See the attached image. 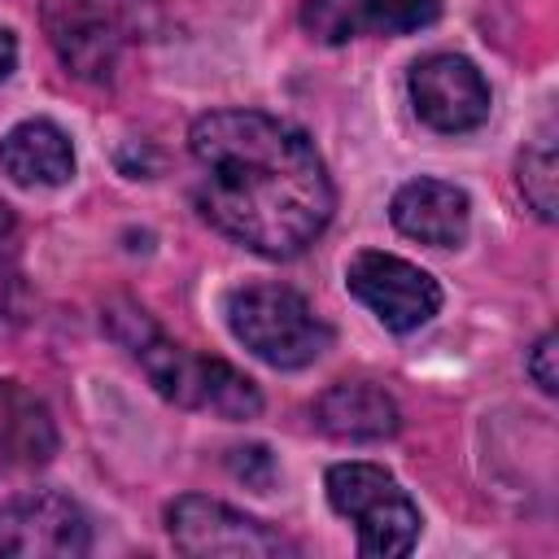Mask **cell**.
<instances>
[{"label":"cell","instance_id":"cell-13","mask_svg":"<svg viewBox=\"0 0 559 559\" xmlns=\"http://www.w3.org/2000/svg\"><path fill=\"white\" fill-rule=\"evenodd\" d=\"M0 170L17 188H61L74 179V144L48 118H26L0 140Z\"/></svg>","mask_w":559,"mask_h":559},{"label":"cell","instance_id":"cell-16","mask_svg":"<svg viewBox=\"0 0 559 559\" xmlns=\"http://www.w3.org/2000/svg\"><path fill=\"white\" fill-rule=\"evenodd\" d=\"M227 467H231V476L236 480H245V485H253V489H266L271 480H275V454L266 450V445H236L231 454H227Z\"/></svg>","mask_w":559,"mask_h":559},{"label":"cell","instance_id":"cell-4","mask_svg":"<svg viewBox=\"0 0 559 559\" xmlns=\"http://www.w3.org/2000/svg\"><path fill=\"white\" fill-rule=\"evenodd\" d=\"M328 502L341 520L354 524L358 533V550L371 559H397L419 542V507L411 502V493L397 485L393 472H384L380 463H332L323 476Z\"/></svg>","mask_w":559,"mask_h":559},{"label":"cell","instance_id":"cell-6","mask_svg":"<svg viewBox=\"0 0 559 559\" xmlns=\"http://www.w3.org/2000/svg\"><path fill=\"white\" fill-rule=\"evenodd\" d=\"M48 44L79 79H109L135 35L131 0H44Z\"/></svg>","mask_w":559,"mask_h":559},{"label":"cell","instance_id":"cell-14","mask_svg":"<svg viewBox=\"0 0 559 559\" xmlns=\"http://www.w3.org/2000/svg\"><path fill=\"white\" fill-rule=\"evenodd\" d=\"M314 424L336 441H389L402 428L397 402L371 380H341L319 393Z\"/></svg>","mask_w":559,"mask_h":559},{"label":"cell","instance_id":"cell-1","mask_svg":"<svg viewBox=\"0 0 559 559\" xmlns=\"http://www.w3.org/2000/svg\"><path fill=\"white\" fill-rule=\"evenodd\" d=\"M197 210L262 258H293L328 227L336 192L314 140L262 109H214L188 131Z\"/></svg>","mask_w":559,"mask_h":559},{"label":"cell","instance_id":"cell-9","mask_svg":"<svg viewBox=\"0 0 559 559\" xmlns=\"http://www.w3.org/2000/svg\"><path fill=\"white\" fill-rule=\"evenodd\" d=\"M92 550L83 507L52 489H31L0 502V555L13 559H74Z\"/></svg>","mask_w":559,"mask_h":559},{"label":"cell","instance_id":"cell-7","mask_svg":"<svg viewBox=\"0 0 559 559\" xmlns=\"http://www.w3.org/2000/svg\"><path fill=\"white\" fill-rule=\"evenodd\" d=\"M345 288L389 328V332H415L441 310V284L384 249H362L345 266Z\"/></svg>","mask_w":559,"mask_h":559},{"label":"cell","instance_id":"cell-10","mask_svg":"<svg viewBox=\"0 0 559 559\" xmlns=\"http://www.w3.org/2000/svg\"><path fill=\"white\" fill-rule=\"evenodd\" d=\"M441 17V0H301V31L319 44L362 35H415Z\"/></svg>","mask_w":559,"mask_h":559},{"label":"cell","instance_id":"cell-18","mask_svg":"<svg viewBox=\"0 0 559 559\" xmlns=\"http://www.w3.org/2000/svg\"><path fill=\"white\" fill-rule=\"evenodd\" d=\"M13 66H17V35L0 22V83L13 74Z\"/></svg>","mask_w":559,"mask_h":559},{"label":"cell","instance_id":"cell-15","mask_svg":"<svg viewBox=\"0 0 559 559\" xmlns=\"http://www.w3.org/2000/svg\"><path fill=\"white\" fill-rule=\"evenodd\" d=\"M515 183L528 201V210L537 218H555V205H559V157H555V135L542 131L515 162Z\"/></svg>","mask_w":559,"mask_h":559},{"label":"cell","instance_id":"cell-5","mask_svg":"<svg viewBox=\"0 0 559 559\" xmlns=\"http://www.w3.org/2000/svg\"><path fill=\"white\" fill-rule=\"evenodd\" d=\"M166 533L175 542L179 555H223V559H280V555H297V546L275 533L271 524L205 498V493H183L166 507Z\"/></svg>","mask_w":559,"mask_h":559},{"label":"cell","instance_id":"cell-11","mask_svg":"<svg viewBox=\"0 0 559 559\" xmlns=\"http://www.w3.org/2000/svg\"><path fill=\"white\" fill-rule=\"evenodd\" d=\"M389 218L406 240H419V245H432V249H454V245L467 240L472 201L459 183L419 175V179H411L393 192Z\"/></svg>","mask_w":559,"mask_h":559},{"label":"cell","instance_id":"cell-12","mask_svg":"<svg viewBox=\"0 0 559 559\" xmlns=\"http://www.w3.org/2000/svg\"><path fill=\"white\" fill-rule=\"evenodd\" d=\"M57 454V424L48 406L17 380H0V480L31 476Z\"/></svg>","mask_w":559,"mask_h":559},{"label":"cell","instance_id":"cell-3","mask_svg":"<svg viewBox=\"0 0 559 559\" xmlns=\"http://www.w3.org/2000/svg\"><path fill=\"white\" fill-rule=\"evenodd\" d=\"M227 332L266 367L297 371L332 349V328L288 284H240L223 301Z\"/></svg>","mask_w":559,"mask_h":559},{"label":"cell","instance_id":"cell-8","mask_svg":"<svg viewBox=\"0 0 559 559\" xmlns=\"http://www.w3.org/2000/svg\"><path fill=\"white\" fill-rule=\"evenodd\" d=\"M406 92H411L415 118L424 127L441 131V135L476 131L493 109L485 74L463 52H428V57H419L411 66V74H406Z\"/></svg>","mask_w":559,"mask_h":559},{"label":"cell","instance_id":"cell-2","mask_svg":"<svg viewBox=\"0 0 559 559\" xmlns=\"http://www.w3.org/2000/svg\"><path fill=\"white\" fill-rule=\"evenodd\" d=\"M105 323L109 336L131 349V358L144 367V376L166 402L188 411H210L218 419H253L262 411V393L245 371H236L223 358L175 345L166 332L153 328V319L140 306H109Z\"/></svg>","mask_w":559,"mask_h":559},{"label":"cell","instance_id":"cell-17","mask_svg":"<svg viewBox=\"0 0 559 559\" xmlns=\"http://www.w3.org/2000/svg\"><path fill=\"white\" fill-rule=\"evenodd\" d=\"M555 358H559V336L546 332V336L533 345V354H528V376H533V384H537L542 393H555V389H559V367H555Z\"/></svg>","mask_w":559,"mask_h":559}]
</instances>
